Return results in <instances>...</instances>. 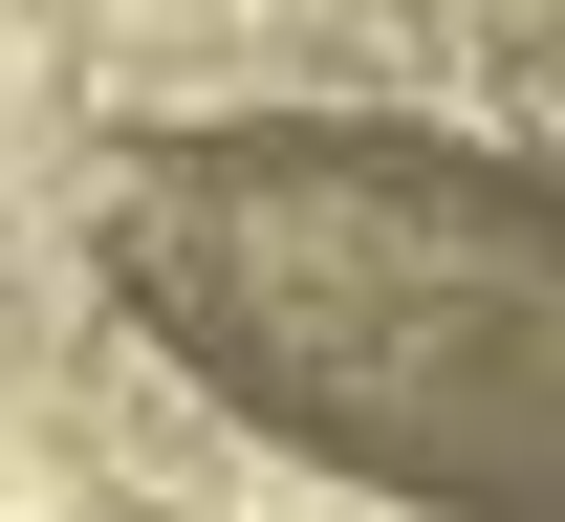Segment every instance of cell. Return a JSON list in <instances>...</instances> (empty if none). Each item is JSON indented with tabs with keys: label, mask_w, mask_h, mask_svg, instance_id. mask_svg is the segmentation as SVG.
<instances>
[{
	"label": "cell",
	"mask_w": 565,
	"mask_h": 522,
	"mask_svg": "<svg viewBox=\"0 0 565 522\" xmlns=\"http://www.w3.org/2000/svg\"><path fill=\"white\" fill-rule=\"evenodd\" d=\"M87 284L305 479L414 522H565V152L435 109H131Z\"/></svg>",
	"instance_id": "obj_1"
}]
</instances>
